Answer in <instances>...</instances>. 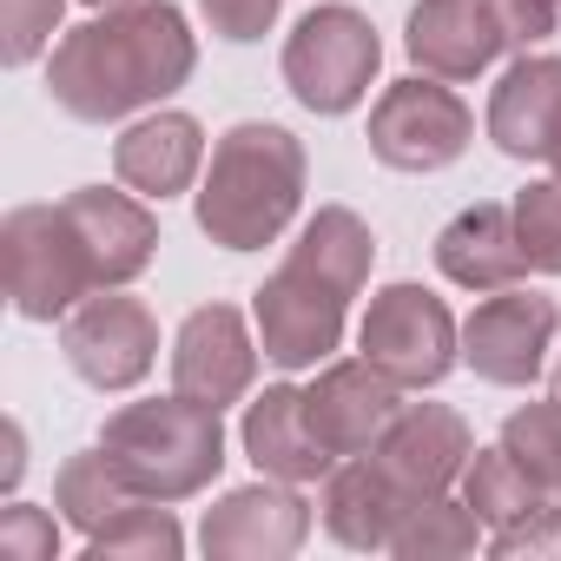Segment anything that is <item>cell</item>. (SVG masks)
<instances>
[{"label": "cell", "mask_w": 561, "mask_h": 561, "mask_svg": "<svg viewBox=\"0 0 561 561\" xmlns=\"http://www.w3.org/2000/svg\"><path fill=\"white\" fill-rule=\"evenodd\" d=\"M198 67V34L172 0H126L80 27H67L47 54V100L80 126H119L133 113L165 106Z\"/></svg>", "instance_id": "cell-1"}, {"label": "cell", "mask_w": 561, "mask_h": 561, "mask_svg": "<svg viewBox=\"0 0 561 561\" xmlns=\"http://www.w3.org/2000/svg\"><path fill=\"white\" fill-rule=\"evenodd\" d=\"M311 159L298 133L271 126V119H238L231 133L211 139L205 179L192 192V218L218 251H264L291 231L305 205Z\"/></svg>", "instance_id": "cell-2"}, {"label": "cell", "mask_w": 561, "mask_h": 561, "mask_svg": "<svg viewBox=\"0 0 561 561\" xmlns=\"http://www.w3.org/2000/svg\"><path fill=\"white\" fill-rule=\"evenodd\" d=\"M100 449L119 462L133 495L146 502H192L225 469V410L172 390L146 403H119L100 430Z\"/></svg>", "instance_id": "cell-3"}, {"label": "cell", "mask_w": 561, "mask_h": 561, "mask_svg": "<svg viewBox=\"0 0 561 561\" xmlns=\"http://www.w3.org/2000/svg\"><path fill=\"white\" fill-rule=\"evenodd\" d=\"M285 87L305 113L318 119H344L370 100L377 87V67H383V41L370 27V14L344 8V0H331V8H311L291 41H285Z\"/></svg>", "instance_id": "cell-4"}, {"label": "cell", "mask_w": 561, "mask_h": 561, "mask_svg": "<svg viewBox=\"0 0 561 561\" xmlns=\"http://www.w3.org/2000/svg\"><path fill=\"white\" fill-rule=\"evenodd\" d=\"M0 264H8V305L27 324H60L80 298L100 291L67 205H14L0 218Z\"/></svg>", "instance_id": "cell-5"}, {"label": "cell", "mask_w": 561, "mask_h": 561, "mask_svg": "<svg viewBox=\"0 0 561 561\" xmlns=\"http://www.w3.org/2000/svg\"><path fill=\"white\" fill-rule=\"evenodd\" d=\"M357 351L397 377L403 390H436L456 364H462V324L449 318V305L430 285H383L370 291V311L357 324Z\"/></svg>", "instance_id": "cell-6"}, {"label": "cell", "mask_w": 561, "mask_h": 561, "mask_svg": "<svg viewBox=\"0 0 561 561\" xmlns=\"http://www.w3.org/2000/svg\"><path fill=\"white\" fill-rule=\"evenodd\" d=\"M364 139H370V159L390 165V172H443L469 152L476 113L462 106V93L449 80L410 73V80H390L377 93Z\"/></svg>", "instance_id": "cell-7"}, {"label": "cell", "mask_w": 561, "mask_h": 561, "mask_svg": "<svg viewBox=\"0 0 561 561\" xmlns=\"http://www.w3.org/2000/svg\"><path fill=\"white\" fill-rule=\"evenodd\" d=\"M60 357L80 383H93L100 397L139 390L159 364V318L146 298L126 291H93L60 318Z\"/></svg>", "instance_id": "cell-8"}, {"label": "cell", "mask_w": 561, "mask_h": 561, "mask_svg": "<svg viewBox=\"0 0 561 561\" xmlns=\"http://www.w3.org/2000/svg\"><path fill=\"white\" fill-rule=\"evenodd\" d=\"M554 337H561L554 298L522 291V285H502V291H489V298L462 318V364H469L482 383H495V390H528V383L548 370Z\"/></svg>", "instance_id": "cell-9"}, {"label": "cell", "mask_w": 561, "mask_h": 561, "mask_svg": "<svg viewBox=\"0 0 561 561\" xmlns=\"http://www.w3.org/2000/svg\"><path fill=\"white\" fill-rule=\"evenodd\" d=\"M251 324H257V344L277 370H318L337 357L344 344V324H351V298L324 291L318 277L277 264L264 285L251 291Z\"/></svg>", "instance_id": "cell-10"}, {"label": "cell", "mask_w": 561, "mask_h": 561, "mask_svg": "<svg viewBox=\"0 0 561 561\" xmlns=\"http://www.w3.org/2000/svg\"><path fill=\"white\" fill-rule=\"evenodd\" d=\"M311 535V502L298 495V482H244L225 489L205 522H198V548L211 561H291Z\"/></svg>", "instance_id": "cell-11"}, {"label": "cell", "mask_w": 561, "mask_h": 561, "mask_svg": "<svg viewBox=\"0 0 561 561\" xmlns=\"http://www.w3.org/2000/svg\"><path fill=\"white\" fill-rule=\"evenodd\" d=\"M257 324L238 311V305H198L179 331H172V390L211 403V410H231L251 397L257 383Z\"/></svg>", "instance_id": "cell-12"}, {"label": "cell", "mask_w": 561, "mask_h": 561, "mask_svg": "<svg viewBox=\"0 0 561 561\" xmlns=\"http://www.w3.org/2000/svg\"><path fill=\"white\" fill-rule=\"evenodd\" d=\"M397 410H403V383L383 377L370 357H331L305 390V416L331 456H370L397 423Z\"/></svg>", "instance_id": "cell-13"}, {"label": "cell", "mask_w": 561, "mask_h": 561, "mask_svg": "<svg viewBox=\"0 0 561 561\" xmlns=\"http://www.w3.org/2000/svg\"><path fill=\"white\" fill-rule=\"evenodd\" d=\"M370 456L410 502H436V495H456V482L476 456V436H469L462 410H449V403H403Z\"/></svg>", "instance_id": "cell-14"}, {"label": "cell", "mask_w": 561, "mask_h": 561, "mask_svg": "<svg viewBox=\"0 0 561 561\" xmlns=\"http://www.w3.org/2000/svg\"><path fill=\"white\" fill-rule=\"evenodd\" d=\"M80 244H87V264H93V285L100 291H126L133 277L152 271L159 257V218H152V198H139L133 185L113 192V185H80L60 198Z\"/></svg>", "instance_id": "cell-15"}, {"label": "cell", "mask_w": 561, "mask_h": 561, "mask_svg": "<svg viewBox=\"0 0 561 561\" xmlns=\"http://www.w3.org/2000/svg\"><path fill=\"white\" fill-rule=\"evenodd\" d=\"M205 159H211V152H205V126H198L192 113H179V106H152V113H139V119L113 139V179L133 185V192L152 198V205L192 192V185L205 179Z\"/></svg>", "instance_id": "cell-16"}, {"label": "cell", "mask_w": 561, "mask_h": 561, "mask_svg": "<svg viewBox=\"0 0 561 561\" xmlns=\"http://www.w3.org/2000/svg\"><path fill=\"white\" fill-rule=\"evenodd\" d=\"M403 54L416 60V73L462 87V80L489 73L508 47L482 0H416L403 21Z\"/></svg>", "instance_id": "cell-17"}, {"label": "cell", "mask_w": 561, "mask_h": 561, "mask_svg": "<svg viewBox=\"0 0 561 561\" xmlns=\"http://www.w3.org/2000/svg\"><path fill=\"white\" fill-rule=\"evenodd\" d=\"M416 502L377 469V456H337L331 476L318 482V522L337 548H357V554H377L397 541L403 515Z\"/></svg>", "instance_id": "cell-18"}, {"label": "cell", "mask_w": 561, "mask_h": 561, "mask_svg": "<svg viewBox=\"0 0 561 561\" xmlns=\"http://www.w3.org/2000/svg\"><path fill=\"white\" fill-rule=\"evenodd\" d=\"M436 271L456 291H476V298H489L502 285H522L528 251H522V231H515V205H502V198L462 205L436 231Z\"/></svg>", "instance_id": "cell-19"}, {"label": "cell", "mask_w": 561, "mask_h": 561, "mask_svg": "<svg viewBox=\"0 0 561 561\" xmlns=\"http://www.w3.org/2000/svg\"><path fill=\"white\" fill-rule=\"evenodd\" d=\"M489 139L502 159H548L561 139V54H522L489 93Z\"/></svg>", "instance_id": "cell-20"}, {"label": "cell", "mask_w": 561, "mask_h": 561, "mask_svg": "<svg viewBox=\"0 0 561 561\" xmlns=\"http://www.w3.org/2000/svg\"><path fill=\"white\" fill-rule=\"evenodd\" d=\"M238 443H244V456H251L257 476L298 482V489H305V482H324L331 462H337V456L318 443L298 383H271L264 397H251V403H244V423H238Z\"/></svg>", "instance_id": "cell-21"}, {"label": "cell", "mask_w": 561, "mask_h": 561, "mask_svg": "<svg viewBox=\"0 0 561 561\" xmlns=\"http://www.w3.org/2000/svg\"><path fill=\"white\" fill-rule=\"evenodd\" d=\"M285 264L305 271V277H318L324 291H337V298L357 305V298L370 291V271H377V231H370L351 205H318V211L305 218V231L291 238Z\"/></svg>", "instance_id": "cell-22"}, {"label": "cell", "mask_w": 561, "mask_h": 561, "mask_svg": "<svg viewBox=\"0 0 561 561\" xmlns=\"http://www.w3.org/2000/svg\"><path fill=\"white\" fill-rule=\"evenodd\" d=\"M139 495H133V482L119 476V462L106 456V449H80V456H67L60 462V476H54V508H60V522L67 528H80V541L93 535V528H106L119 508H133Z\"/></svg>", "instance_id": "cell-23"}, {"label": "cell", "mask_w": 561, "mask_h": 561, "mask_svg": "<svg viewBox=\"0 0 561 561\" xmlns=\"http://www.w3.org/2000/svg\"><path fill=\"white\" fill-rule=\"evenodd\" d=\"M476 548H489V528H482V515H476L462 495L416 502V508L403 515L397 541H390L397 561H462V554H476Z\"/></svg>", "instance_id": "cell-24"}, {"label": "cell", "mask_w": 561, "mask_h": 561, "mask_svg": "<svg viewBox=\"0 0 561 561\" xmlns=\"http://www.w3.org/2000/svg\"><path fill=\"white\" fill-rule=\"evenodd\" d=\"M456 495L482 515V528L495 535V528H508V522H522L528 508H541V502H554V495H541L535 482H528V469L495 443V449H476L469 456V469H462V482H456Z\"/></svg>", "instance_id": "cell-25"}, {"label": "cell", "mask_w": 561, "mask_h": 561, "mask_svg": "<svg viewBox=\"0 0 561 561\" xmlns=\"http://www.w3.org/2000/svg\"><path fill=\"white\" fill-rule=\"evenodd\" d=\"M179 554H185V528L172 502H146V495L87 535V561H179Z\"/></svg>", "instance_id": "cell-26"}, {"label": "cell", "mask_w": 561, "mask_h": 561, "mask_svg": "<svg viewBox=\"0 0 561 561\" xmlns=\"http://www.w3.org/2000/svg\"><path fill=\"white\" fill-rule=\"evenodd\" d=\"M495 443H502V449L528 469V482H535L541 495H561V397L508 410Z\"/></svg>", "instance_id": "cell-27"}, {"label": "cell", "mask_w": 561, "mask_h": 561, "mask_svg": "<svg viewBox=\"0 0 561 561\" xmlns=\"http://www.w3.org/2000/svg\"><path fill=\"white\" fill-rule=\"evenodd\" d=\"M508 205H515V231H522L528 271L561 277V179H528Z\"/></svg>", "instance_id": "cell-28"}, {"label": "cell", "mask_w": 561, "mask_h": 561, "mask_svg": "<svg viewBox=\"0 0 561 561\" xmlns=\"http://www.w3.org/2000/svg\"><path fill=\"white\" fill-rule=\"evenodd\" d=\"M60 21H67V0H0V60L34 67L67 34Z\"/></svg>", "instance_id": "cell-29"}, {"label": "cell", "mask_w": 561, "mask_h": 561, "mask_svg": "<svg viewBox=\"0 0 561 561\" xmlns=\"http://www.w3.org/2000/svg\"><path fill=\"white\" fill-rule=\"evenodd\" d=\"M489 554L495 561H561V495L541 502V508H528L522 522L495 528L489 535Z\"/></svg>", "instance_id": "cell-30"}, {"label": "cell", "mask_w": 561, "mask_h": 561, "mask_svg": "<svg viewBox=\"0 0 561 561\" xmlns=\"http://www.w3.org/2000/svg\"><path fill=\"white\" fill-rule=\"evenodd\" d=\"M0 554H14V561H54V554H60V522H54V508L8 502V515H0Z\"/></svg>", "instance_id": "cell-31"}, {"label": "cell", "mask_w": 561, "mask_h": 561, "mask_svg": "<svg viewBox=\"0 0 561 561\" xmlns=\"http://www.w3.org/2000/svg\"><path fill=\"white\" fill-rule=\"evenodd\" d=\"M482 8L495 14L502 47H515V54L541 47V41L554 34V21H561V0H482Z\"/></svg>", "instance_id": "cell-32"}, {"label": "cell", "mask_w": 561, "mask_h": 561, "mask_svg": "<svg viewBox=\"0 0 561 561\" xmlns=\"http://www.w3.org/2000/svg\"><path fill=\"white\" fill-rule=\"evenodd\" d=\"M198 14H205V27L218 41L251 47V41H264L277 27V0H198Z\"/></svg>", "instance_id": "cell-33"}, {"label": "cell", "mask_w": 561, "mask_h": 561, "mask_svg": "<svg viewBox=\"0 0 561 561\" xmlns=\"http://www.w3.org/2000/svg\"><path fill=\"white\" fill-rule=\"evenodd\" d=\"M21 469H27V436H21V423H8V462H0V489H21Z\"/></svg>", "instance_id": "cell-34"}, {"label": "cell", "mask_w": 561, "mask_h": 561, "mask_svg": "<svg viewBox=\"0 0 561 561\" xmlns=\"http://www.w3.org/2000/svg\"><path fill=\"white\" fill-rule=\"evenodd\" d=\"M80 8H93V14H106V8H126V0H80Z\"/></svg>", "instance_id": "cell-35"}, {"label": "cell", "mask_w": 561, "mask_h": 561, "mask_svg": "<svg viewBox=\"0 0 561 561\" xmlns=\"http://www.w3.org/2000/svg\"><path fill=\"white\" fill-rule=\"evenodd\" d=\"M548 165H554V179H561V139H554V152H548Z\"/></svg>", "instance_id": "cell-36"}, {"label": "cell", "mask_w": 561, "mask_h": 561, "mask_svg": "<svg viewBox=\"0 0 561 561\" xmlns=\"http://www.w3.org/2000/svg\"><path fill=\"white\" fill-rule=\"evenodd\" d=\"M548 397H561V351H554V390H548Z\"/></svg>", "instance_id": "cell-37"}]
</instances>
